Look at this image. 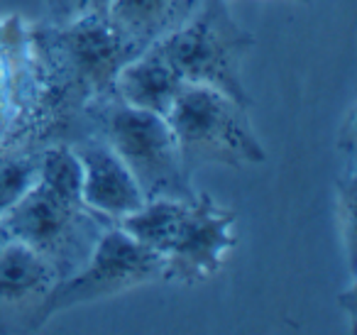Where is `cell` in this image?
<instances>
[{
	"label": "cell",
	"instance_id": "1",
	"mask_svg": "<svg viewBox=\"0 0 357 335\" xmlns=\"http://www.w3.org/2000/svg\"><path fill=\"white\" fill-rule=\"evenodd\" d=\"M98 120L100 137L115 149L137 181L144 201L176 198L194 201L191 172H186L176 137L164 115L130 108L115 96L86 105Z\"/></svg>",
	"mask_w": 357,
	"mask_h": 335
},
{
	"label": "cell",
	"instance_id": "2",
	"mask_svg": "<svg viewBox=\"0 0 357 335\" xmlns=\"http://www.w3.org/2000/svg\"><path fill=\"white\" fill-rule=\"evenodd\" d=\"M255 45V37L233 20L228 0H204L189 22L152 47L181 81L215 89L250 108L245 91L243 59Z\"/></svg>",
	"mask_w": 357,
	"mask_h": 335
},
{
	"label": "cell",
	"instance_id": "3",
	"mask_svg": "<svg viewBox=\"0 0 357 335\" xmlns=\"http://www.w3.org/2000/svg\"><path fill=\"white\" fill-rule=\"evenodd\" d=\"M186 172L201 164L245 167L267 159L248 105L208 86L184 84L167 115Z\"/></svg>",
	"mask_w": 357,
	"mask_h": 335
},
{
	"label": "cell",
	"instance_id": "4",
	"mask_svg": "<svg viewBox=\"0 0 357 335\" xmlns=\"http://www.w3.org/2000/svg\"><path fill=\"white\" fill-rule=\"evenodd\" d=\"M56 100L66 108L91 105L113 94L115 74L130 59L105 15H89L37 32Z\"/></svg>",
	"mask_w": 357,
	"mask_h": 335
},
{
	"label": "cell",
	"instance_id": "5",
	"mask_svg": "<svg viewBox=\"0 0 357 335\" xmlns=\"http://www.w3.org/2000/svg\"><path fill=\"white\" fill-rule=\"evenodd\" d=\"M103 221L108 218L86 208L84 201L59 196L42 181L0 216V223L10 230L13 240L25 242L50 260L59 279L74 274L89 260L103 232L98 228Z\"/></svg>",
	"mask_w": 357,
	"mask_h": 335
},
{
	"label": "cell",
	"instance_id": "6",
	"mask_svg": "<svg viewBox=\"0 0 357 335\" xmlns=\"http://www.w3.org/2000/svg\"><path fill=\"white\" fill-rule=\"evenodd\" d=\"M162 274L164 255L139 245L113 223L108 230L100 232L89 260L74 274L56 281L42 308V323L74 306L118 296L149 281H159Z\"/></svg>",
	"mask_w": 357,
	"mask_h": 335
},
{
	"label": "cell",
	"instance_id": "7",
	"mask_svg": "<svg viewBox=\"0 0 357 335\" xmlns=\"http://www.w3.org/2000/svg\"><path fill=\"white\" fill-rule=\"evenodd\" d=\"M238 213L215 203L208 193H196L186 203L172 247L164 255V281L194 286L223 269L225 255L238 245L233 228Z\"/></svg>",
	"mask_w": 357,
	"mask_h": 335
},
{
	"label": "cell",
	"instance_id": "8",
	"mask_svg": "<svg viewBox=\"0 0 357 335\" xmlns=\"http://www.w3.org/2000/svg\"><path fill=\"white\" fill-rule=\"evenodd\" d=\"M59 281L54 265L13 240L0 250V333H30L42 328V308Z\"/></svg>",
	"mask_w": 357,
	"mask_h": 335
},
{
	"label": "cell",
	"instance_id": "9",
	"mask_svg": "<svg viewBox=\"0 0 357 335\" xmlns=\"http://www.w3.org/2000/svg\"><path fill=\"white\" fill-rule=\"evenodd\" d=\"M81 162V201L108 221L128 216L144 203L137 181L103 137L71 144Z\"/></svg>",
	"mask_w": 357,
	"mask_h": 335
},
{
	"label": "cell",
	"instance_id": "10",
	"mask_svg": "<svg viewBox=\"0 0 357 335\" xmlns=\"http://www.w3.org/2000/svg\"><path fill=\"white\" fill-rule=\"evenodd\" d=\"M201 3L204 0H110L108 22L132 59L189 22Z\"/></svg>",
	"mask_w": 357,
	"mask_h": 335
},
{
	"label": "cell",
	"instance_id": "11",
	"mask_svg": "<svg viewBox=\"0 0 357 335\" xmlns=\"http://www.w3.org/2000/svg\"><path fill=\"white\" fill-rule=\"evenodd\" d=\"M184 84L186 81L178 79L176 71L157 52L144 50L118 69L113 94L130 108L149 110L167 118Z\"/></svg>",
	"mask_w": 357,
	"mask_h": 335
},
{
	"label": "cell",
	"instance_id": "12",
	"mask_svg": "<svg viewBox=\"0 0 357 335\" xmlns=\"http://www.w3.org/2000/svg\"><path fill=\"white\" fill-rule=\"evenodd\" d=\"M189 201H176V198H152L144 201L137 211L118 218L115 225L128 232L132 240L149 250L167 255L172 240L178 230V223L184 216V208Z\"/></svg>",
	"mask_w": 357,
	"mask_h": 335
},
{
	"label": "cell",
	"instance_id": "13",
	"mask_svg": "<svg viewBox=\"0 0 357 335\" xmlns=\"http://www.w3.org/2000/svg\"><path fill=\"white\" fill-rule=\"evenodd\" d=\"M40 181L59 196L81 201V162L71 144L42 149Z\"/></svg>",
	"mask_w": 357,
	"mask_h": 335
},
{
	"label": "cell",
	"instance_id": "14",
	"mask_svg": "<svg viewBox=\"0 0 357 335\" xmlns=\"http://www.w3.org/2000/svg\"><path fill=\"white\" fill-rule=\"evenodd\" d=\"M42 152H15L0 159V216L40 181Z\"/></svg>",
	"mask_w": 357,
	"mask_h": 335
},
{
	"label": "cell",
	"instance_id": "15",
	"mask_svg": "<svg viewBox=\"0 0 357 335\" xmlns=\"http://www.w3.org/2000/svg\"><path fill=\"white\" fill-rule=\"evenodd\" d=\"M52 10L56 25H66V22L81 20L89 15H105L108 17L110 0H45Z\"/></svg>",
	"mask_w": 357,
	"mask_h": 335
},
{
	"label": "cell",
	"instance_id": "16",
	"mask_svg": "<svg viewBox=\"0 0 357 335\" xmlns=\"http://www.w3.org/2000/svg\"><path fill=\"white\" fill-rule=\"evenodd\" d=\"M10 242H13L10 230H8V228L0 223V250H6V245H10Z\"/></svg>",
	"mask_w": 357,
	"mask_h": 335
},
{
	"label": "cell",
	"instance_id": "17",
	"mask_svg": "<svg viewBox=\"0 0 357 335\" xmlns=\"http://www.w3.org/2000/svg\"><path fill=\"white\" fill-rule=\"evenodd\" d=\"M303 3H308V0H303Z\"/></svg>",
	"mask_w": 357,
	"mask_h": 335
}]
</instances>
